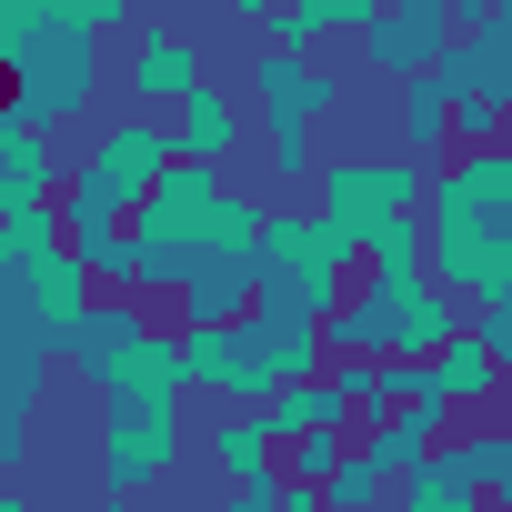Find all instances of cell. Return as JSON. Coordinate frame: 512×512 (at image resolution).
Segmentation results:
<instances>
[{"instance_id":"obj_5","label":"cell","mask_w":512,"mask_h":512,"mask_svg":"<svg viewBox=\"0 0 512 512\" xmlns=\"http://www.w3.org/2000/svg\"><path fill=\"white\" fill-rule=\"evenodd\" d=\"M241 101H251V131H262V171L282 181V201H302L312 171H322V121L342 101V71L292 61V51H262L251 81H241Z\"/></svg>"},{"instance_id":"obj_29","label":"cell","mask_w":512,"mask_h":512,"mask_svg":"<svg viewBox=\"0 0 512 512\" xmlns=\"http://www.w3.org/2000/svg\"><path fill=\"white\" fill-rule=\"evenodd\" d=\"M502 151H512V131H502Z\"/></svg>"},{"instance_id":"obj_23","label":"cell","mask_w":512,"mask_h":512,"mask_svg":"<svg viewBox=\"0 0 512 512\" xmlns=\"http://www.w3.org/2000/svg\"><path fill=\"white\" fill-rule=\"evenodd\" d=\"M362 272H432V231H422V221H392V231L362 251Z\"/></svg>"},{"instance_id":"obj_16","label":"cell","mask_w":512,"mask_h":512,"mask_svg":"<svg viewBox=\"0 0 512 512\" xmlns=\"http://www.w3.org/2000/svg\"><path fill=\"white\" fill-rule=\"evenodd\" d=\"M71 181V161L51 151V131H31L11 101H0V221H21V211H51Z\"/></svg>"},{"instance_id":"obj_12","label":"cell","mask_w":512,"mask_h":512,"mask_svg":"<svg viewBox=\"0 0 512 512\" xmlns=\"http://www.w3.org/2000/svg\"><path fill=\"white\" fill-rule=\"evenodd\" d=\"M191 452V412L181 402H101V432H91V472H101V502H141L151 482H171Z\"/></svg>"},{"instance_id":"obj_21","label":"cell","mask_w":512,"mask_h":512,"mask_svg":"<svg viewBox=\"0 0 512 512\" xmlns=\"http://www.w3.org/2000/svg\"><path fill=\"white\" fill-rule=\"evenodd\" d=\"M452 452L472 462L482 502H492V512H512V422H462V432H452Z\"/></svg>"},{"instance_id":"obj_3","label":"cell","mask_w":512,"mask_h":512,"mask_svg":"<svg viewBox=\"0 0 512 512\" xmlns=\"http://www.w3.org/2000/svg\"><path fill=\"white\" fill-rule=\"evenodd\" d=\"M181 372H191V392H211V412H272L282 392L332 372V332L251 302V322H231V332H181Z\"/></svg>"},{"instance_id":"obj_26","label":"cell","mask_w":512,"mask_h":512,"mask_svg":"<svg viewBox=\"0 0 512 512\" xmlns=\"http://www.w3.org/2000/svg\"><path fill=\"white\" fill-rule=\"evenodd\" d=\"M0 512H31V492H21V472L0 462Z\"/></svg>"},{"instance_id":"obj_24","label":"cell","mask_w":512,"mask_h":512,"mask_svg":"<svg viewBox=\"0 0 512 512\" xmlns=\"http://www.w3.org/2000/svg\"><path fill=\"white\" fill-rule=\"evenodd\" d=\"M31 402H41V382H0V462H11V472L31 452Z\"/></svg>"},{"instance_id":"obj_28","label":"cell","mask_w":512,"mask_h":512,"mask_svg":"<svg viewBox=\"0 0 512 512\" xmlns=\"http://www.w3.org/2000/svg\"><path fill=\"white\" fill-rule=\"evenodd\" d=\"M101 512H141V502H101Z\"/></svg>"},{"instance_id":"obj_25","label":"cell","mask_w":512,"mask_h":512,"mask_svg":"<svg viewBox=\"0 0 512 512\" xmlns=\"http://www.w3.org/2000/svg\"><path fill=\"white\" fill-rule=\"evenodd\" d=\"M472 342H482V352L512 372V302H482V312H472Z\"/></svg>"},{"instance_id":"obj_4","label":"cell","mask_w":512,"mask_h":512,"mask_svg":"<svg viewBox=\"0 0 512 512\" xmlns=\"http://www.w3.org/2000/svg\"><path fill=\"white\" fill-rule=\"evenodd\" d=\"M322 332H332V362H442L472 332V312L432 272H362Z\"/></svg>"},{"instance_id":"obj_10","label":"cell","mask_w":512,"mask_h":512,"mask_svg":"<svg viewBox=\"0 0 512 512\" xmlns=\"http://www.w3.org/2000/svg\"><path fill=\"white\" fill-rule=\"evenodd\" d=\"M442 91H452V141L502 151V131H512V0H462Z\"/></svg>"},{"instance_id":"obj_30","label":"cell","mask_w":512,"mask_h":512,"mask_svg":"<svg viewBox=\"0 0 512 512\" xmlns=\"http://www.w3.org/2000/svg\"><path fill=\"white\" fill-rule=\"evenodd\" d=\"M0 101H11V91H0Z\"/></svg>"},{"instance_id":"obj_15","label":"cell","mask_w":512,"mask_h":512,"mask_svg":"<svg viewBox=\"0 0 512 512\" xmlns=\"http://www.w3.org/2000/svg\"><path fill=\"white\" fill-rule=\"evenodd\" d=\"M382 11H392V0H251L262 41H272V51H292V61H312L322 41H362Z\"/></svg>"},{"instance_id":"obj_6","label":"cell","mask_w":512,"mask_h":512,"mask_svg":"<svg viewBox=\"0 0 512 512\" xmlns=\"http://www.w3.org/2000/svg\"><path fill=\"white\" fill-rule=\"evenodd\" d=\"M71 372L101 402H191L181 332H161L141 302H91V322L71 332Z\"/></svg>"},{"instance_id":"obj_27","label":"cell","mask_w":512,"mask_h":512,"mask_svg":"<svg viewBox=\"0 0 512 512\" xmlns=\"http://www.w3.org/2000/svg\"><path fill=\"white\" fill-rule=\"evenodd\" d=\"M282 512H332V502H322V492H292V502H282Z\"/></svg>"},{"instance_id":"obj_8","label":"cell","mask_w":512,"mask_h":512,"mask_svg":"<svg viewBox=\"0 0 512 512\" xmlns=\"http://www.w3.org/2000/svg\"><path fill=\"white\" fill-rule=\"evenodd\" d=\"M312 221L332 231V241H352V262L392 231V221H422V201H432V171H412V161H372V151H322V171H312Z\"/></svg>"},{"instance_id":"obj_17","label":"cell","mask_w":512,"mask_h":512,"mask_svg":"<svg viewBox=\"0 0 512 512\" xmlns=\"http://www.w3.org/2000/svg\"><path fill=\"white\" fill-rule=\"evenodd\" d=\"M251 141H262V131H251V101H241L231 81H211V91H191V101L171 111V151H181L191 171H221V161H241Z\"/></svg>"},{"instance_id":"obj_1","label":"cell","mask_w":512,"mask_h":512,"mask_svg":"<svg viewBox=\"0 0 512 512\" xmlns=\"http://www.w3.org/2000/svg\"><path fill=\"white\" fill-rule=\"evenodd\" d=\"M121 0H0V91L31 131H61L101 101V41Z\"/></svg>"},{"instance_id":"obj_13","label":"cell","mask_w":512,"mask_h":512,"mask_svg":"<svg viewBox=\"0 0 512 512\" xmlns=\"http://www.w3.org/2000/svg\"><path fill=\"white\" fill-rule=\"evenodd\" d=\"M452 31H462L452 0H392V11L362 31V61H372L382 81H432V71L452 61Z\"/></svg>"},{"instance_id":"obj_7","label":"cell","mask_w":512,"mask_h":512,"mask_svg":"<svg viewBox=\"0 0 512 512\" xmlns=\"http://www.w3.org/2000/svg\"><path fill=\"white\" fill-rule=\"evenodd\" d=\"M221 201H231V181L181 161V171H171V181H161V191L131 211V282H141V302H151V292H171V302L191 292V272L211 262Z\"/></svg>"},{"instance_id":"obj_22","label":"cell","mask_w":512,"mask_h":512,"mask_svg":"<svg viewBox=\"0 0 512 512\" xmlns=\"http://www.w3.org/2000/svg\"><path fill=\"white\" fill-rule=\"evenodd\" d=\"M322 382H332V392L352 402V422H362V432H372V422H392V392H382V362H332Z\"/></svg>"},{"instance_id":"obj_20","label":"cell","mask_w":512,"mask_h":512,"mask_svg":"<svg viewBox=\"0 0 512 512\" xmlns=\"http://www.w3.org/2000/svg\"><path fill=\"white\" fill-rule=\"evenodd\" d=\"M262 422H272V442H282V452H292V442H322V432H362V422H352V402H342L332 382H302V392H282Z\"/></svg>"},{"instance_id":"obj_19","label":"cell","mask_w":512,"mask_h":512,"mask_svg":"<svg viewBox=\"0 0 512 512\" xmlns=\"http://www.w3.org/2000/svg\"><path fill=\"white\" fill-rule=\"evenodd\" d=\"M432 372H442V402H452V422H482V412H502V392H512V372H502V362H492L472 332H462V342H452Z\"/></svg>"},{"instance_id":"obj_18","label":"cell","mask_w":512,"mask_h":512,"mask_svg":"<svg viewBox=\"0 0 512 512\" xmlns=\"http://www.w3.org/2000/svg\"><path fill=\"white\" fill-rule=\"evenodd\" d=\"M211 462H221L231 492L241 482H282V442H272L262 412H211Z\"/></svg>"},{"instance_id":"obj_14","label":"cell","mask_w":512,"mask_h":512,"mask_svg":"<svg viewBox=\"0 0 512 512\" xmlns=\"http://www.w3.org/2000/svg\"><path fill=\"white\" fill-rule=\"evenodd\" d=\"M191 91H211V61H201V41H191V31H171V21L131 31V101H141L151 121H171Z\"/></svg>"},{"instance_id":"obj_11","label":"cell","mask_w":512,"mask_h":512,"mask_svg":"<svg viewBox=\"0 0 512 512\" xmlns=\"http://www.w3.org/2000/svg\"><path fill=\"white\" fill-rule=\"evenodd\" d=\"M262 231H272V201L231 181L221 231H211V262H201L191 292H181V332H231V322H251V302H262Z\"/></svg>"},{"instance_id":"obj_2","label":"cell","mask_w":512,"mask_h":512,"mask_svg":"<svg viewBox=\"0 0 512 512\" xmlns=\"http://www.w3.org/2000/svg\"><path fill=\"white\" fill-rule=\"evenodd\" d=\"M432 231V282L452 302H512V151H462L452 171H432L422 201Z\"/></svg>"},{"instance_id":"obj_9","label":"cell","mask_w":512,"mask_h":512,"mask_svg":"<svg viewBox=\"0 0 512 512\" xmlns=\"http://www.w3.org/2000/svg\"><path fill=\"white\" fill-rule=\"evenodd\" d=\"M362 262H352V241H332L312 221V201H272V231H262V302L292 312V322H332L352 302Z\"/></svg>"}]
</instances>
